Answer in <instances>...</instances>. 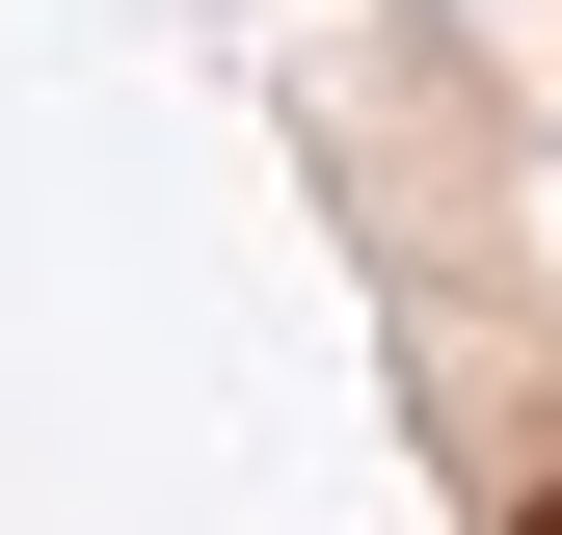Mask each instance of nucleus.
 I'll return each instance as SVG.
<instances>
[{
  "mask_svg": "<svg viewBox=\"0 0 562 535\" xmlns=\"http://www.w3.org/2000/svg\"><path fill=\"white\" fill-rule=\"evenodd\" d=\"M536 535H562V509H536Z\"/></svg>",
  "mask_w": 562,
  "mask_h": 535,
  "instance_id": "1",
  "label": "nucleus"
}]
</instances>
